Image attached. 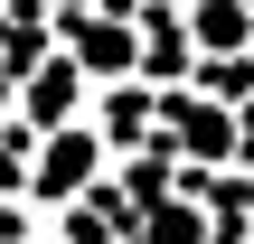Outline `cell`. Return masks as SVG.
Returning <instances> with one entry per match:
<instances>
[{
  "label": "cell",
  "instance_id": "3",
  "mask_svg": "<svg viewBox=\"0 0 254 244\" xmlns=\"http://www.w3.org/2000/svg\"><path fill=\"white\" fill-rule=\"evenodd\" d=\"M132 244H207V216H198V207H151V197H141Z\"/></svg>",
  "mask_w": 254,
  "mask_h": 244
},
{
  "label": "cell",
  "instance_id": "6",
  "mask_svg": "<svg viewBox=\"0 0 254 244\" xmlns=\"http://www.w3.org/2000/svg\"><path fill=\"white\" fill-rule=\"evenodd\" d=\"M28 244H66V235H28Z\"/></svg>",
  "mask_w": 254,
  "mask_h": 244
},
{
  "label": "cell",
  "instance_id": "2",
  "mask_svg": "<svg viewBox=\"0 0 254 244\" xmlns=\"http://www.w3.org/2000/svg\"><path fill=\"white\" fill-rule=\"evenodd\" d=\"M179 19H189V47H198V56H236V47H254V0H189Z\"/></svg>",
  "mask_w": 254,
  "mask_h": 244
},
{
  "label": "cell",
  "instance_id": "1",
  "mask_svg": "<svg viewBox=\"0 0 254 244\" xmlns=\"http://www.w3.org/2000/svg\"><path fill=\"white\" fill-rule=\"evenodd\" d=\"M28 141H38V169H28V197H38V207H57L66 188H94V169L113 160V150H104V132H94L85 113H75V122H57V132H28Z\"/></svg>",
  "mask_w": 254,
  "mask_h": 244
},
{
  "label": "cell",
  "instance_id": "5",
  "mask_svg": "<svg viewBox=\"0 0 254 244\" xmlns=\"http://www.w3.org/2000/svg\"><path fill=\"white\" fill-rule=\"evenodd\" d=\"M0 113H9V56H0Z\"/></svg>",
  "mask_w": 254,
  "mask_h": 244
},
{
  "label": "cell",
  "instance_id": "4",
  "mask_svg": "<svg viewBox=\"0 0 254 244\" xmlns=\"http://www.w3.org/2000/svg\"><path fill=\"white\" fill-rule=\"evenodd\" d=\"M28 216H38V197H28V207H9V216H0V244H28Z\"/></svg>",
  "mask_w": 254,
  "mask_h": 244
}]
</instances>
